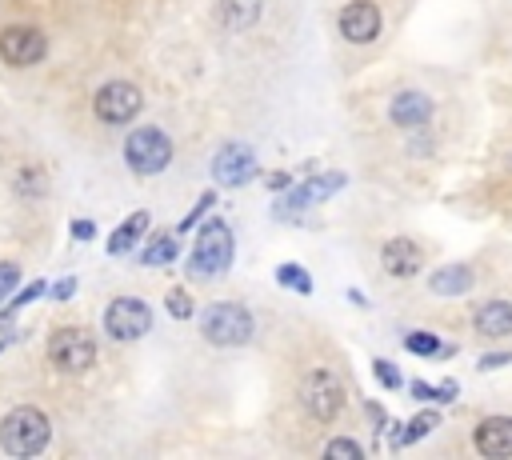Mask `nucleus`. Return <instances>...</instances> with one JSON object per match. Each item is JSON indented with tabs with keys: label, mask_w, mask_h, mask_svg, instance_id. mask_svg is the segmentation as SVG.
<instances>
[{
	"label": "nucleus",
	"mask_w": 512,
	"mask_h": 460,
	"mask_svg": "<svg viewBox=\"0 0 512 460\" xmlns=\"http://www.w3.org/2000/svg\"><path fill=\"white\" fill-rule=\"evenodd\" d=\"M232 256H236L232 228L224 220H208L196 232V244H192V256H188V276H196V280H220L232 268Z\"/></svg>",
	"instance_id": "nucleus-1"
},
{
	"label": "nucleus",
	"mask_w": 512,
	"mask_h": 460,
	"mask_svg": "<svg viewBox=\"0 0 512 460\" xmlns=\"http://www.w3.org/2000/svg\"><path fill=\"white\" fill-rule=\"evenodd\" d=\"M48 440H52V424L32 404H20L0 420V448L8 456H40Z\"/></svg>",
	"instance_id": "nucleus-2"
},
{
	"label": "nucleus",
	"mask_w": 512,
	"mask_h": 460,
	"mask_svg": "<svg viewBox=\"0 0 512 460\" xmlns=\"http://www.w3.org/2000/svg\"><path fill=\"white\" fill-rule=\"evenodd\" d=\"M252 332H256V320L244 304L220 300V304H208L200 312V336L216 348H240L252 340Z\"/></svg>",
	"instance_id": "nucleus-3"
},
{
	"label": "nucleus",
	"mask_w": 512,
	"mask_h": 460,
	"mask_svg": "<svg viewBox=\"0 0 512 460\" xmlns=\"http://www.w3.org/2000/svg\"><path fill=\"white\" fill-rule=\"evenodd\" d=\"M168 160H172V140H168L164 128L144 124V128H132L124 136V164L136 176H156V172L168 168Z\"/></svg>",
	"instance_id": "nucleus-4"
},
{
	"label": "nucleus",
	"mask_w": 512,
	"mask_h": 460,
	"mask_svg": "<svg viewBox=\"0 0 512 460\" xmlns=\"http://www.w3.org/2000/svg\"><path fill=\"white\" fill-rule=\"evenodd\" d=\"M300 404L312 420L320 424H332L340 412H344V384L336 380V372L328 368H312L304 380H300Z\"/></svg>",
	"instance_id": "nucleus-5"
},
{
	"label": "nucleus",
	"mask_w": 512,
	"mask_h": 460,
	"mask_svg": "<svg viewBox=\"0 0 512 460\" xmlns=\"http://www.w3.org/2000/svg\"><path fill=\"white\" fill-rule=\"evenodd\" d=\"M48 360L60 368V372H88L92 364H96V340L84 332V328H76V324H64V328H56L52 336H48Z\"/></svg>",
	"instance_id": "nucleus-6"
},
{
	"label": "nucleus",
	"mask_w": 512,
	"mask_h": 460,
	"mask_svg": "<svg viewBox=\"0 0 512 460\" xmlns=\"http://www.w3.org/2000/svg\"><path fill=\"white\" fill-rule=\"evenodd\" d=\"M152 328V308L140 300V296H116L108 308H104V332L120 344H132L140 340L144 332Z\"/></svg>",
	"instance_id": "nucleus-7"
},
{
	"label": "nucleus",
	"mask_w": 512,
	"mask_h": 460,
	"mask_svg": "<svg viewBox=\"0 0 512 460\" xmlns=\"http://www.w3.org/2000/svg\"><path fill=\"white\" fill-rule=\"evenodd\" d=\"M92 108H96V116H100L104 124H128V120L140 116L144 96H140V88L128 84V80H108V84L96 88Z\"/></svg>",
	"instance_id": "nucleus-8"
},
{
	"label": "nucleus",
	"mask_w": 512,
	"mask_h": 460,
	"mask_svg": "<svg viewBox=\"0 0 512 460\" xmlns=\"http://www.w3.org/2000/svg\"><path fill=\"white\" fill-rule=\"evenodd\" d=\"M344 184H348V176H344V172H316V176H308L304 184H296V188H288V192H284V200L276 204V216H280V220L300 216L304 208H312V204H320V200L336 196Z\"/></svg>",
	"instance_id": "nucleus-9"
},
{
	"label": "nucleus",
	"mask_w": 512,
	"mask_h": 460,
	"mask_svg": "<svg viewBox=\"0 0 512 460\" xmlns=\"http://www.w3.org/2000/svg\"><path fill=\"white\" fill-rule=\"evenodd\" d=\"M0 56L4 64L12 68H28V64H40L48 56V36L32 24H8L0 32Z\"/></svg>",
	"instance_id": "nucleus-10"
},
{
	"label": "nucleus",
	"mask_w": 512,
	"mask_h": 460,
	"mask_svg": "<svg viewBox=\"0 0 512 460\" xmlns=\"http://www.w3.org/2000/svg\"><path fill=\"white\" fill-rule=\"evenodd\" d=\"M256 172H260V168H256V152H252L248 144H240V140L224 144V148L216 152V160H212V180H216L220 188H240V184H248Z\"/></svg>",
	"instance_id": "nucleus-11"
},
{
	"label": "nucleus",
	"mask_w": 512,
	"mask_h": 460,
	"mask_svg": "<svg viewBox=\"0 0 512 460\" xmlns=\"http://www.w3.org/2000/svg\"><path fill=\"white\" fill-rule=\"evenodd\" d=\"M380 8L372 0H352L340 8V36L352 44H372L380 36Z\"/></svg>",
	"instance_id": "nucleus-12"
},
{
	"label": "nucleus",
	"mask_w": 512,
	"mask_h": 460,
	"mask_svg": "<svg viewBox=\"0 0 512 460\" xmlns=\"http://www.w3.org/2000/svg\"><path fill=\"white\" fill-rule=\"evenodd\" d=\"M472 444L488 460H508L512 456V416H484L472 428Z\"/></svg>",
	"instance_id": "nucleus-13"
},
{
	"label": "nucleus",
	"mask_w": 512,
	"mask_h": 460,
	"mask_svg": "<svg viewBox=\"0 0 512 460\" xmlns=\"http://www.w3.org/2000/svg\"><path fill=\"white\" fill-rule=\"evenodd\" d=\"M432 116H436V100L424 96V92H416V88L396 92L392 104H388V120H392L396 128H424Z\"/></svg>",
	"instance_id": "nucleus-14"
},
{
	"label": "nucleus",
	"mask_w": 512,
	"mask_h": 460,
	"mask_svg": "<svg viewBox=\"0 0 512 460\" xmlns=\"http://www.w3.org/2000/svg\"><path fill=\"white\" fill-rule=\"evenodd\" d=\"M380 264H384L388 276L408 280V276H416V272L424 268V252H420L416 240H408V236H392V240L380 248Z\"/></svg>",
	"instance_id": "nucleus-15"
},
{
	"label": "nucleus",
	"mask_w": 512,
	"mask_h": 460,
	"mask_svg": "<svg viewBox=\"0 0 512 460\" xmlns=\"http://www.w3.org/2000/svg\"><path fill=\"white\" fill-rule=\"evenodd\" d=\"M472 328L480 332V336H496V340H504V336H512V300H484L476 312H472Z\"/></svg>",
	"instance_id": "nucleus-16"
},
{
	"label": "nucleus",
	"mask_w": 512,
	"mask_h": 460,
	"mask_svg": "<svg viewBox=\"0 0 512 460\" xmlns=\"http://www.w3.org/2000/svg\"><path fill=\"white\" fill-rule=\"evenodd\" d=\"M264 12V0H216V20L224 32H248Z\"/></svg>",
	"instance_id": "nucleus-17"
},
{
	"label": "nucleus",
	"mask_w": 512,
	"mask_h": 460,
	"mask_svg": "<svg viewBox=\"0 0 512 460\" xmlns=\"http://www.w3.org/2000/svg\"><path fill=\"white\" fill-rule=\"evenodd\" d=\"M148 212L140 208V212H132V216H124L116 228H112V236H108V256H124V252H132L136 248V240L148 232Z\"/></svg>",
	"instance_id": "nucleus-18"
},
{
	"label": "nucleus",
	"mask_w": 512,
	"mask_h": 460,
	"mask_svg": "<svg viewBox=\"0 0 512 460\" xmlns=\"http://www.w3.org/2000/svg\"><path fill=\"white\" fill-rule=\"evenodd\" d=\"M472 268L468 264H444V268H436L432 272V280H428V288L436 292V296H464L468 288H472Z\"/></svg>",
	"instance_id": "nucleus-19"
},
{
	"label": "nucleus",
	"mask_w": 512,
	"mask_h": 460,
	"mask_svg": "<svg viewBox=\"0 0 512 460\" xmlns=\"http://www.w3.org/2000/svg\"><path fill=\"white\" fill-rule=\"evenodd\" d=\"M176 256H180V232H164V236H156L152 244H144V252H140V260H144L148 268L176 264Z\"/></svg>",
	"instance_id": "nucleus-20"
},
{
	"label": "nucleus",
	"mask_w": 512,
	"mask_h": 460,
	"mask_svg": "<svg viewBox=\"0 0 512 460\" xmlns=\"http://www.w3.org/2000/svg\"><path fill=\"white\" fill-rule=\"evenodd\" d=\"M432 428H440V412H436V408H432V412H420V416H412V420L404 424V432L396 428V432H392V448L400 452V448H408V444H416L420 436H428Z\"/></svg>",
	"instance_id": "nucleus-21"
},
{
	"label": "nucleus",
	"mask_w": 512,
	"mask_h": 460,
	"mask_svg": "<svg viewBox=\"0 0 512 460\" xmlns=\"http://www.w3.org/2000/svg\"><path fill=\"white\" fill-rule=\"evenodd\" d=\"M404 348L412 352V356H448L452 348L448 344H440V336H432V332H424V328H412V332H404Z\"/></svg>",
	"instance_id": "nucleus-22"
},
{
	"label": "nucleus",
	"mask_w": 512,
	"mask_h": 460,
	"mask_svg": "<svg viewBox=\"0 0 512 460\" xmlns=\"http://www.w3.org/2000/svg\"><path fill=\"white\" fill-rule=\"evenodd\" d=\"M408 392H412V400H420V404H452L456 400V384L452 380H444V384H428V380H412L408 384Z\"/></svg>",
	"instance_id": "nucleus-23"
},
{
	"label": "nucleus",
	"mask_w": 512,
	"mask_h": 460,
	"mask_svg": "<svg viewBox=\"0 0 512 460\" xmlns=\"http://www.w3.org/2000/svg\"><path fill=\"white\" fill-rule=\"evenodd\" d=\"M276 284H280V288H288V292H300V296H308V292H312V276H308L300 264H292V260L276 264Z\"/></svg>",
	"instance_id": "nucleus-24"
},
{
	"label": "nucleus",
	"mask_w": 512,
	"mask_h": 460,
	"mask_svg": "<svg viewBox=\"0 0 512 460\" xmlns=\"http://www.w3.org/2000/svg\"><path fill=\"white\" fill-rule=\"evenodd\" d=\"M44 292H48V284H44V280H32V284H28L24 292H16V300H12V304H8L4 312H0V324H8V320H12L16 312H20V308H28L32 300H40Z\"/></svg>",
	"instance_id": "nucleus-25"
},
{
	"label": "nucleus",
	"mask_w": 512,
	"mask_h": 460,
	"mask_svg": "<svg viewBox=\"0 0 512 460\" xmlns=\"http://www.w3.org/2000/svg\"><path fill=\"white\" fill-rule=\"evenodd\" d=\"M164 308H168V316H172V320H192V312H196V304H192V296H188L184 288H168Z\"/></svg>",
	"instance_id": "nucleus-26"
},
{
	"label": "nucleus",
	"mask_w": 512,
	"mask_h": 460,
	"mask_svg": "<svg viewBox=\"0 0 512 460\" xmlns=\"http://www.w3.org/2000/svg\"><path fill=\"white\" fill-rule=\"evenodd\" d=\"M372 376H376V380H380V388H388V392H400V384H404L400 368H396L392 360H384V356H376V360H372Z\"/></svg>",
	"instance_id": "nucleus-27"
},
{
	"label": "nucleus",
	"mask_w": 512,
	"mask_h": 460,
	"mask_svg": "<svg viewBox=\"0 0 512 460\" xmlns=\"http://www.w3.org/2000/svg\"><path fill=\"white\" fill-rule=\"evenodd\" d=\"M324 456H328V460H336V456H344V460H364V448H360L356 440H348V436H336V440L324 444Z\"/></svg>",
	"instance_id": "nucleus-28"
},
{
	"label": "nucleus",
	"mask_w": 512,
	"mask_h": 460,
	"mask_svg": "<svg viewBox=\"0 0 512 460\" xmlns=\"http://www.w3.org/2000/svg\"><path fill=\"white\" fill-rule=\"evenodd\" d=\"M212 204H216V192H212V188H208V192H200L196 208H192V212H188V216L180 220V228H176V232H188V228H192V224H196V220H200V216H204V212H208Z\"/></svg>",
	"instance_id": "nucleus-29"
},
{
	"label": "nucleus",
	"mask_w": 512,
	"mask_h": 460,
	"mask_svg": "<svg viewBox=\"0 0 512 460\" xmlns=\"http://www.w3.org/2000/svg\"><path fill=\"white\" fill-rule=\"evenodd\" d=\"M16 284H20V264L0 260V300H4V296H12V292H16Z\"/></svg>",
	"instance_id": "nucleus-30"
},
{
	"label": "nucleus",
	"mask_w": 512,
	"mask_h": 460,
	"mask_svg": "<svg viewBox=\"0 0 512 460\" xmlns=\"http://www.w3.org/2000/svg\"><path fill=\"white\" fill-rule=\"evenodd\" d=\"M72 292H76V280L72 276H64V280L52 284V300H72Z\"/></svg>",
	"instance_id": "nucleus-31"
},
{
	"label": "nucleus",
	"mask_w": 512,
	"mask_h": 460,
	"mask_svg": "<svg viewBox=\"0 0 512 460\" xmlns=\"http://www.w3.org/2000/svg\"><path fill=\"white\" fill-rule=\"evenodd\" d=\"M264 184H268L272 192H284V188H292V172H272Z\"/></svg>",
	"instance_id": "nucleus-32"
},
{
	"label": "nucleus",
	"mask_w": 512,
	"mask_h": 460,
	"mask_svg": "<svg viewBox=\"0 0 512 460\" xmlns=\"http://www.w3.org/2000/svg\"><path fill=\"white\" fill-rule=\"evenodd\" d=\"M512 360V352H488V356H480V368L488 372V368H500V364H508Z\"/></svg>",
	"instance_id": "nucleus-33"
},
{
	"label": "nucleus",
	"mask_w": 512,
	"mask_h": 460,
	"mask_svg": "<svg viewBox=\"0 0 512 460\" xmlns=\"http://www.w3.org/2000/svg\"><path fill=\"white\" fill-rule=\"evenodd\" d=\"M92 232H96L92 220H72V236H76V240H92Z\"/></svg>",
	"instance_id": "nucleus-34"
}]
</instances>
